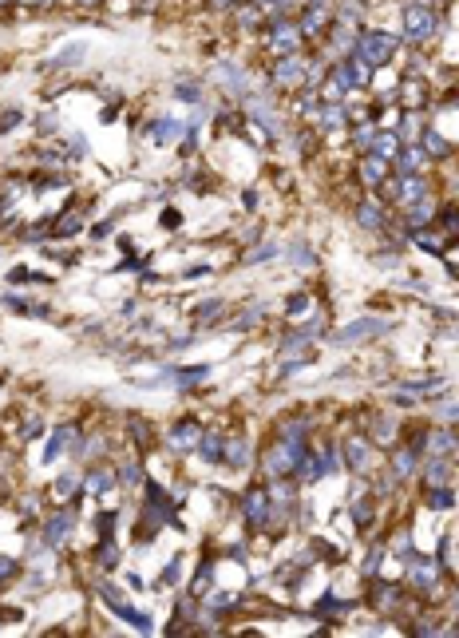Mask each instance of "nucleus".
Wrapping results in <instances>:
<instances>
[{
  "instance_id": "1",
  "label": "nucleus",
  "mask_w": 459,
  "mask_h": 638,
  "mask_svg": "<svg viewBox=\"0 0 459 638\" xmlns=\"http://www.w3.org/2000/svg\"><path fill=\"white\" fill-rule=\"evenodd\" d=\"M305 452H309V444H305V436H285V440H278L273 448L266 452V476L269 480H289L297 476V468H301Z\"/></svg>"
},
{
  "instance_id": "2",
  "label": "nucleus",
  "mask_w": 459,
  "mask_h": 638,
  "mask_svg": "<svg viewBox=\"0 0 459 638\" xmlns=\"http://www.w3.org/2000/svg\"><path fill=\"white\" fill-rule=\"evenodd\" d=\"M392 52H396V36H392V32H380V28L361 32L356 44H352V56H361L368 68H384V64L392 60Z\"/></svg>"
},
{
  "instance_id": "3",
  "label": "nucleus",
  "mask_w": 459,
  "mask_h": 638,
  "mask_svg": "<svg viewBox=\"0 0 459 638\" xmlns=\"http://www.w3.org/2000/svg\"><path fill=\"white\" fill-rule=\"evenodd\" d=\"M404 36H408L412 44H423V40L435 36V13L428 4H408V8H404Z\"/></svg>"
},
{
  "instance_id": "4",
  "label": "nucleus",
  "mask_w": 459,
  "mask_h": 638,
  "mask_svg": "<svg viewBox=\"0 0 459 638\" xmlns=\"http://www.w3.org/2000/svg\"><path fill=\"white\" fill-rule=\"evenodd\" d=\"M368 75H373V68H368L361 56H349L345 64H337V68H333V84H337L340 91H356V87L368 84Z\"/></svg>"
},
{
  "instance_id": "5",
  "label": "nucleus",
  "mask_w": 459,
  "mask_h": 638,
  "mask_svg": "<svg viewBox=\"0 0 459 638\" xmlns=\"http://www.w3.org/2000/svg\"><path fill=\"white\" fill-rule=\"evenodd\" d=\"M242 507H246V524L257 531V528H266L269 516H273V496H269L266 488H254V491H250V496L242 500Z\"/></svg>"
},
{
  "instance_id": "6",
  "label": "nucleus",
  "mask_w": 459,
  "mask_h": 638,
  "mask_svg": "<svg viewBox=\"0 0 459 638\" xmlns=\"http://www.w3.org/2000/svg\"><path fill=\"white\" fill-rule=\"evenodd\" d=\"M388 329H392L388 318H356V321H349V325L337 333V345L364 341V337H380V333H388Z\"/></svg>"
},
{
  "instance_id": "7",
  "label": "nucleus",
  "mask_w": 459,
  "mask_h": 638,
  "mask_svg": "<svg viewBox=\"0 0 459 638\" xmlns=\"http://www.w3.org/2000/svg\"><path fill=\"white\" fill-rule=\"evenodd\" d=\"M198 440H202V429H198L194 417L179 420V424L170 429V448H174V452H190V448H198Z\"/></svg>"
},
{
  "instance_id": "8",
  "label": "nucleus",
  "mask_w": 459,
  "mask_h": 638,
  "mask_svg": "<svg viewBox=\"0 0 459 638\" xmlns=\"http://www.w3.org/2000/svg\"><path fill=\"white\" fill-rule=\"evenodd\" d=\"M72 528H75V507H60V512L44 524V543H52V547L63 543V535H68Z\"/></svg>"
},
{
  "instance_id": "9",
  "label": "nucleus",
  "mask_w": 459,
  "mask_h": 638,
  "mask_svg": "<svg viewBox=\"0 0 459 638\" xmlns=\"http://www.w3.org/2000/svg\"><path fill=\"white\" fill-rule=\"evenodd\" d=\"M297 32H301V28L278 24V28H273V36L266 40V48H269V52H278V56H293V48H297Z\"/></svg>"
},
{
  "instance_id": "10",
  "label": "nucleus",
  "mask_w": 459,
  "mask_h": 638,
  "mask_svg": "<svg viewBox=\"0 0 459 638\" xmlns=\"http://www.w3.org/2000/svg\"><path fill=\"white\" fill-rule=\"evenodd\" d=\"M325 24H329V4H325V0H313V4L305 8V16H301V24H297V28H301L305 36H317Z\"/></svg>"
},
{
  "instance_id": "11",
  "label": "nucleus",
  "mask_w": 459,
  "mask_h": 638,
  "mask_svg": "<svg viewBox=\"0 0 459 638\" xmlns=\"http://www.w3.org/2000/svg\"><path fill=\"white\" fill-rule=\"evenodd\" d=\"M345 464L356 468V472H368V464H373V452H368V440H361V436H352V440H345Z\"/></svg>"
},
{
  "instance_id": "12",
  "label": "nucleus",
  "mask_w": 459,
  "mask_h": 638,
  "mask_svg": "<svg viewBox=\"0 0 459 638\" xmlns=\"http://www.w3.org/2000/svg\"><path fill=\"white\" fill-rule=\"evenodd\" d=\"M214 75H218V84L230 87L234 96H246V87H250V80L242 75V68H238V64H218Z\"/></svg>"
},
{
  "instance_id": "13",
  "label": "nucleus",
  "mask_w": 459,
  "mask_h": 638,
  "mask_svg": "<svg viewBox=\"0 0 459 638\" xmlns=\"http://www.w3.org/2000/svg\"><path fill=\"white\" fill-rule=\"evenodd\" d=\"M423 163H428V151L423 147H400L396 151V171L400 175H420Z\"/></svg>"
},
{
  "instance_id": "14",
  "label": "nucleus",
  "mask_w": 459,
  "mask_h": 638,
  "mask_svg": "<svg viewBox=\"0 0 459 638\" xmlns=\"http://www.w3.org/2000/svg\"><path fill=\"white\" fill-rule=\"evenodd\" d=\"M416 460H420V452H416V448H396V452H392V460H388V464H392V476L396 480H408L412 472H416Z\"/></svg>"
},
{
  "instance_id": "15",
  "label": "nucleus",
  "mask_w": 459,
  "mask_h": 638,
  "mask_svg": "<svg viewBox=\"0 0 459 638\" xmlns=\"http://www.w3.org/2000/svg\"><path fill=\"white\" fill-rule=\"evenodd\" d=\"M75 440H80V432H75V429H68V424H63V429H56V436H52V444H48V448H44V460H48V464H52V460H56V456H60V452H68V448H75Z\"/></svg>"
},
{
  "instance_id": "16",
  "label": "nucleus",
  "mask_w": 459,
  "mask_h": 638,
  "mask_svg": "<svg viewBox=\"0 0 459 638\" xmlns=\"http://www.w3.org/2000/svg\"><path fill=\"white\" fill-rule=\"evenodd\" d=\"M301 80H305V64L293 60V56H281V64H278V84L281 87H297Z\"/></svg>"
},
{
  "instance_id": "17",
  "label": "nucleus",
  "mask_w": 459,
  "mask_h": 638,
  "mask_svg": "<svg viewBox=\"0 0 459 638\" xmlns=\"http://www.w3.org/2000/svg\"><path fill=\"white\" fill-rule=\"evenodd\" d=\"M206 377H210V369H206V365H198V369H167V373H163V380L182 385V389H186V385H202Z\"/></svg>"
},
{
  "instance_id": "18",
  "label": "nucleus",
  "mask_w": 459,
  "mask_h": 638,
  "mask_svg": "<svg viewBox=\"0 0 459 638\" xmlns=\"http://www.w3.org/2000/svg\"><path fill=\"white\" fill-rule=\"evenodd\" d=\"M408 579H412V587L432 591V583H435V563H432V559H412Z\"/></svg>"
},
{
  "instance_id": "19",
  "label": "nucleus",
  "mask_w": 459,
  "mask_h": 638,
  "mask_svg": "<svg viewBox=\"0 0 459 638\" xmlns=\"http://www.w3.org/2000/svg\"><path fill=\"white\" fill-rule=\"evenodd\" d=\"M198 456H202L206 464H222V460H226V440L214 436V432L202 436V440H198Z\"/></svg>"
},
{
  "instance_id": "20",
  "label": "nucleus",
  "mask_w": 459,
  "mask_h": 638,
  "mask_svg": "<svg viewBox=\"0 0 459 638\" xmlns=\"http://www.w3.org/2000/svg\"><path fill=\"white\" fill-rule=\"evenodd\" d=\"M179 135H182V123L170 119V115H167V119H155V123H151V139H155L158 147H163V143H174Z\"/></svg>"
},
{
  "instance_id": "21",
  "label": "nucleus",
  "mask_w": 459,
  "mask_h": 638,
  "mask_svg": "<svg viewBox=\"0 0 459 638\" xmlns=\"http://www.w3.org/2000/svg\"><path fill=\"white\" fill-rule=\"evenodd\" d=\"M423 448H428V452H435V456H447L451 452V448H456V432H444V429H435V432H423Z\"/></svg>"
},
{
  "instance_id": "22",
  "label": "nucleus",
  "mask_w": 459,
  "mask_h": 638,
  "mask_svg": "<svg viewBox=\"0 0 459 638\" xmlns=\"http://www.w3.org/2000/svg\"><path fill=\"white\" fill-rule=\"evenodd\" d=\"M428 195V183H423V179H416V175H404V183H400V191H396V198L400 202H420V198Z\"/></svg>"
},
{
  "instance_id": "23",
  "label": "nucleus",
  "mask_w": 459,
  "mask_h": 638,
  "mask_svg": "<svg viewBox=\"0 0 459 638\" xmlns=\"http://www.w3.org/2000/svg\"><path fill=\"white\" fill-rule=\"evenodd\" d=\"M84 484H87V491H91V496H103V491L115 488V472H107V468H91Z\"/></svg>"
},
{
  "instance_id": "24",
  "label": "nucleus",
  "mask_w": 459,
  "mask_h": 638,
  "mask_svg": "<svg viewBox=\"0 0 459 638\" xmlns=\"http://www.w3.org/2000/svg\"><path fill=\"white\" fill-rule=\"evenodd\" d=\"M388 175V159H380V155H368V159H361V179L364 183H380V179H384Z\"/></svg>"
},
{
  "instance_id": "25",
  "label": "nucleus",
  "mask_w": 459,
  "mask_h": 638,
  "mask_svg": "<svg viewBox=\"0 0 459 638\" xmlns=\"http://www.w3.org/2000/svg\"><path fill=\"white\" fill-rule=\"evenodd\" d=\"M428 507H432V512H447V507H456V491H451V484H439V488L428 491Z\"/></svg>"
},
{
  "instance_id": "26",
  "label": "nucleus",
  "mask_w": 459,
  "mask_h": 638,
  "mask_svg": "<svg viewBox=\"0 0 459 638\" xmlns=\"http://www.w3.org/2000/svg\"><path fill=\"white\" fill-rule=\"evenodd\" d=\"M356 222H361L364 230H380V226H384V214H380L376 202H361V207H356Z\"/></svg>"
},
{
  "instance_id": "27",
  "label": "nucleus",
  "mask_w": 459,
  "mask_h": 638,
  "mask_svg": "<svg viewBox=\"0 0 459 638\" xmlns=\"http://www.w3.org/2000/svg\"><path fill=\"white\" fill-rule=\"evenodd\" d=\"M222 464L246 468V464H250V444H246V440H226V460H222Z\"/></svg>"
},
{
  "instance_id": "28",
  "label": "nucleus",
  "mask_w": 459,
  "mask_h": 638,
  "mask_svg": "<svg viewBox=\"0 0 459 638\" xmlns=\"http://www.w3.org/2000/svg\"><path fill=\"white\" fill-rule=\"evenodd\" d=\"M317 119H321L325 131H337V127H345L349 115H345V107H337V103H321V115H317Z\"/></svg>"
},
{
  "instance_id": "29",
  "label": "nucleus",
  "mask_w": 459,
  "mask_h": 638,
  "mask_svg": "<svg viewBox=\"0 0 459 638\" xmlns=\"http://www.w3.org/2000/svg\"><path fill=\"white\" fill-rule=\"evenodd\" d=\"M447 472H451V464H447V456H435L432 464H428V488H439V484H451V480H447Z\"/></svg>"
},
{
  "instance_id": "30",
  "label": "nucleus",
  "mask_w": 459,
  "mask_h": 638,
  "mask_svg": "<svg viewBox=\"0 0 459 638\" xmlns=\"http://www.w3.org/2000/svg\"><path fill=\"white\" fill-rule=\"evenodd\" d=\"M352 602L337 599V595H321V602H317V614H333V618H340V614H349Z\"/></svg>"
},
{
  "instance_id": "31",
  "label": "nucleus",
  "mask_w": 459,
  "mask_h": 638,
  "mask_svg": "<svg viewBox=\"0 0 459 638\" xmlns=\"http://www.w3.org/2000/svg\"><path fill=\"white\" fill-rule=\"evenodd\" d=\"M84 56H87V48H84V44H68V48H63L60 56L52 60V68H75V64L84 60Z\"/></svg>"
},
{
  "instance_id": "32",
  "label": "nucleus",
  "mask_w": 459,
  "mask_h": 638,
  "mask_svg": "<svg viewBox=\"0 0 459 638\" xmlns=\"http://www.w3.org/2000/svg\"><path fill=\"white\" fill-rule=\"evenodd\" d=\"M96 559L103 567H115V563H119V547H115V540H111V535H103V543L96 547Z\"/></svg>"
},
{
  "instance_id": "33",
  "label": "nucleus",
  "mask_w": 459,
  "mask_h": 638,
  "mask_svg": "<svg viewBox=\"0 0 459 638\" xmlns=\"http://www.w3.org/2000/svg\"><path fill=\"white\" fill-rule=\"evenodd\" d=\"M396 151H400V139L396 135H376L373 155H380V159H396Z\"/></svg>"
},
{
  "instance_id": "34",
  "label": "nucleus",
  "mask_w": 459,
  "mask_h": 638,
  "mask_svg": "<svg viewBox=\"0 0 459 638\" xmlns=\"http://www.w3.org/2000/svg\"><path fill=\"white\" fill-rule=\"evenodd\" d=\"M423 151H432V155H447V143H444V135H439L435 127L423 131Z\"/></svg>"
},
{
  "instance_id": "35",
  "label": "nucleus",
  "mask_w": 459,
  "mask_h": 638,
  "mask_svg": "<svg viewBox=\"0 0 459 638\" xmlns=\"http://www.w3.org/2000/svg\"><path fill=\"white\" fill-rule=\"evenodd\" d=\"M214 313H222V297H210V302H198V306H194V318L198 321H210Z\"/></svg>"
},
{
  "instance_id": "36",
  "label": "nucleus",
  "mask_w": 459,
  "mask_h": 638,
  "mask_svg": "<svg viewBox=\"0 0 459 638\" xmlns=\"http://www.w3.org/2000/svg\"><path fill=\"white\" fill-rule=\"evenodd\" d=\"M262 318H266V306H250V309L242 313V318L234 321V329H250V325H257Z\"/></svg>"
},
{
  "instance_id": "37",
  "label": "nucleus",
  "mask_w": 459,
  "mask_h": 638,
  "mask_svg": "<svg viewBox=\"0 0 459 638\" xmlns=\"http://www.w3.org/2000/svg\"><path fill=\"white\" fill-rule=\"evenodd\" d=\"M119 484H123V488H139V484H143V468H139V464H123Z\"/></svg>"
},
{
  "instance_id": "38",
  "label": "nucleus",
  "mask_w": 459,
  "mask_h": 638,
  "mask_svg": "<svg viewBox=\"0 0 459 638\" xmlns=\"http://www.w3.org/2000/svg\"><path fill=\"white\" fill-rule=\"evenodd\" d=\"M234 607H238L234 595H214V599L206 602V611H210V614H226V611H234Z\"/></svg>"
},
{
  "instance_id": "39",
  "label": "nucleus",
  "mask_w": 459,
  "mask_h": 638,
  "mask_svg": "<svg viewBox=\"0 0 459 638\" xmlns=\"http://www.w3.org/2000/svg\"><path fill=\"white\" fill-rule=\"evenodd\" d=\"M289 258L297 262V266H305V270H309V266L317 262V258H313V250H309L305 242H297V246H293V250H289Z\"/></svg>"
},
{
  "instance_id": "40",
  "label": "nucleus",
  "mask_w": 459,
  "mask_h": 638,
  "mask_svg": "<svg viewBox=\"0 0 459 638\" xmlns=\"http://www.w3.org/2000/svg\"><path fill=\"white\" fill-rule=\"evenodd\" d=\"M428 218H432V207H428V202H423V207H412L408 226H412V230H420V226H428Z\"/></svg>"
},
{
  "instance_id": "41",
  "label": "nucleus",
  "mask_w": 459,
  "mask_h": 638,
  "mask_svg": "<svg viewBox=\"0 0 459 638\" xmlns=\"http://www.w3.org/2000/svg\"><path fill=\"white\" fill-rule=\"evenodd\" d=\"M210 583H214V571H210V567H202V571L194 575L190 591H194V595H206V591H210Z\"/></svg>"
},
{
  "instance_id": "42",
  "label": "nucleus",
  "mask_w": 459,
  "mask_h": 638,
  "mask_svg": "<svg viewBox=\"0 0 459 638\" xmlns=\"http://www.w3.org/2000/svg\"><path fill=\"white\" fill-rule=\"evenodd\" d=\"M80 226H84V222H80V214H63L60 226H56V234H60V238H68V234H80Z\"/></svg>"
},
{
  "instance_id": "43",
  "label": "nucleus",
  "mask_w": 459,
  "mask_h": 638,
  "mask_svg": "<svg viewBox=\"0 0 459 638\" xmlns=\"http://www.w3.org/2000/svg\"><path fill=\"white\" fill-rule=\"evenodd\" d=\"M273 254H278V246H273V242H262L257 250H250V254H246V262H269Z\"/></svg>"
},
{
  "instance_id": "44",
  "label": "nucleus",
  "mask_w": 459,
  "mask_h": 638,
  "mask_svg": "<svg viewBox=\"0 0 459 638\" xmlns=\"http://www.w3.org/2000/svg\"><path fill=\"white\" fill-rule=\"evenodd\" d=\"M16 571H20V563H16V559H4V555H0V587H4V583H13Z\"/></svg>"
},
{
  "instance_id": "45",
  "label": "nucleus",
  "mask_w": 459,
  "mask_h": 638,
  "mask_svg": "<svg viewBox=\"0 0 459 638\" xmlns=\"http://www.w3.org/2000/svg\"><path fill=\"white\" fill-rule=\"evenodd\" d=\"M75 488H80V476H72V472H68L63 480H56V496H72Z\"/></svg>"
},
{
  "instance_id": "46",
  "label": "nucleus",
  "mask_w": 459,
  "mask_h": 638,
  "mask_svg": "<svg viewBox=\"0 0 459 638\" xmlns=\"http://www.w3.org/2000/svg\"><path fill=\"white\" fill-rule=\"evenodd\" d=\"M285 309H289V318H301L305 309H309V294H297V297H289V306H285Z\"/></svg>"
},
{
  "instance_id": "47",
  "label": "nucleus",
  "mask_w": 459,
  "mask_h": 638,
  "mask_svg": "<svg viewBox=\"0 0 459 638\" xmlns=\"http://www.w3.org/2000/svg\"><path fill=\"white\" fill-rule=\"evenodd\" d=\"M179 567H182V555H174V559H170V567L163 571V587H167V583H179Z\"/></svg>"
},
{
  "instance_id": "48",
  "label": "nucleus",
  "mask_w": 459,
  "mask_h": 638,
  "mask_svg": "<svg viewBox=\"0 0 459 638\" xmlns=\"http://www.w3.org/2000/svg\"><path fill=\"white\" fill-rule=\"evenodd\" d=\"M179 99H182V103H198V99H202V91H198V87H190V84H179Z\"/></svg>"
},
{
  "instance_id": "49",
  "label": "nucleus",
  "mask_w": 459,
  "mask_h": 638,
  "mask_svg": "<svg viewBox=\"0 0 459 638\" xmlns=\"http://www.w3.org/2000/svg\"><path fill=\"white\" fill-rule=\"evenodd\" d=\"M352 519H356L361 528H368V519H373V512H368V503H356V507H352Z\"/></svg>"
},
{
  "instance_id": "50",
  "label": "nucleus",
  "mask_w": 459,
  "mask_h": 638,
  "mask_svg": "<svg viewBox=\"0 0 459 638\" xmlns=\"http://www.w3.org/2000/svg\"><path fill=\"white\" fill-rule=\"evenodd\" d=\"M163 226H167V230H179L182 214H179V210H163Z\"/></svg>"
},
{
  "instance_id": "51",
  "label": "nucleus",
  "mask_w": 459,
  "mask_h": 638,
  "mask_svg": "<svg viewBox=\"0 0 459 638\" xmlns=\"http://www.w3.org/2000/svg\"><path fill=\"white\" fill-rule=\"evenodd\" d=\"M16 123H20V111H8V115H0V135H4V131H13Z\"/></svg>"
},
{
  "instance_id": "52",
  "label": "nucleus",
  "mask_w": 459,
  "mask_h": 638,
  "mask_svg": "<svg viewBox=\"0 0 459 638\" xmlns=\"http://www.w3.org/2000/svg\"><path fill=\"white\" fill-rule=\"evenodd\" d=\"M269 4H285V0H254V8H269Z\"/></svg>"
},
{
  "instance_id": "53",
  "label": "nucleus",
  "mask_w": 459,
  "mask_h": 638,
  "mask_svg": "<svg viewBox=\"0 0 459 638\" xmlns=\"http://www.w3.org/2000/svg\"><path fill=\"white\" fill-rule=\"evenodd\" d=\"M447 420H459V405H456V408H447Z\"/></svg>"
},
{
  "instance_id": "54",
  "label": "nucleus",
  "mask_w": 459,
  "mask_h": 638,
  "mask_svg": "<svg viewBox=\"0 0 459 638\" xmlns=\"http://www.w3.org/2000/svg\"><path fill=\"white\" fill-rule=\"evenodd\" d=\"M28 4H48V0H28Z\"/></svg>"
},
{
  "instance_id": "55",
  "label": "nucleus",
  "mask_w": 459,
  "mask_h": 638,
  "mask_svg": "<svg viewBox=\"0 0 459 638\" xmlns=\"http://www.w3.org/2000/svg\"><path fill=\"white\" fill-rule=\"evenodd\" d=\"M80 4H99V0H80Z\"/></svg>"
},
{
  "instance_id": "56",
  "label": "nucleus",
  "mask_w": 459,
  "mask_h": 638,
  "mask_svg": "<svg viewBox=\"0 0 459 638\" xmlns=\"http://www.w3.org/2000/svg\"><path fill=\"white\" fill-rule=\"evenodd\" d=\"M0 4H4V0H0Z\"/></svg>"
}]
</instances>
